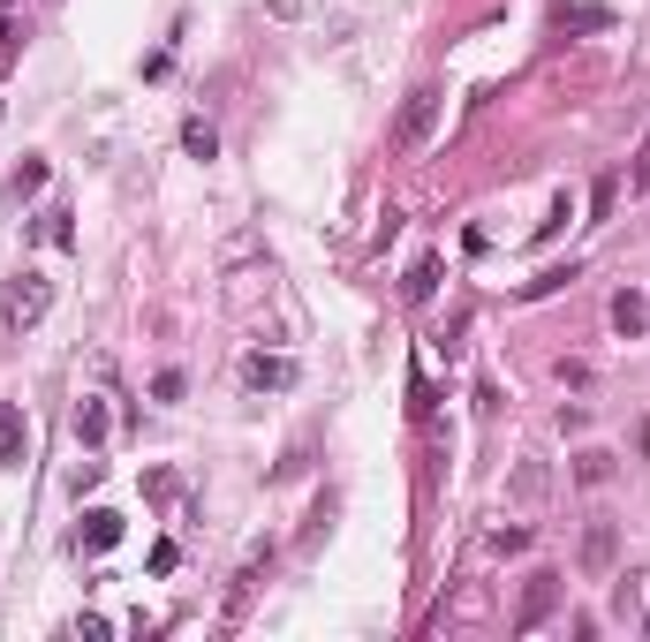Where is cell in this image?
Listing matches in <instances>:
<instances>
[{
	"mask_svg": "<svg viewBox=\"0 0 650 642\" xmlns=\"http://www.w3.org/2000/svg\"><path fill=\"white\" fill-rule=\"evenodd\" d=\"M182 144H189L197 160H212V152H220V137H212V122H204V114H189V122H182Z\"/></svg>",
	"mask_w": 650,
	"mask_h": 642,
	"instance_id": "obj_11",
	"label": "cell"
},
{
	"mask_svg": "<svg viewBox=\"0 0 650 642\" xmlns=\"http://www.w3.org/2000/svg\"><path fill=\"white\" fill-rule=\"evenodd\" d=\"M114 537H122V514H84V537H76V544H84V552H107Z\"/></svg>",
	"mask_w": 650,
	"mask_h": 642,
	"instance_id": "obj_10",
	"label": "cell"
},
{
	"mask_svg": "<svg viewBox=\"0 0 650 642\" xmlns=\"http://www.w3.org/2000/svg\"><path fill=\"white\" fill-rule=\"evenodd\" d=\"M552 605H560V575H529V590H522V613H514V635H537L545 620H552Z\"/></svg>",
	"mask_w": 650,
	"mask_h": 642,
	"instance_id": "obj_3",
	"label": "cell"
},
{
	"mask_svg": "<svg viewBox=\"0 0 650 642\" xmlns=\"http://www.w3.org/2000/svg\"><path fill=\"white\" fill-rule=\"evenodd\" d=\"M432 288H439V257H416L409 280H401V295H409V303H432Z\"/></svg>",
	"mask_w": 650,
	"mask_h": 642,
	"instance_id": "obj_9",
	"label": "cell"
},
{
	"mask_svg": "<svg viewBox=\"0 0 650 642\" xmlns=\"http://www.w3.org/2000/svg\"><path fill=\"white\" fill-rule=\"evenodd\" d=\"M636 189H650V144H643V160H636V174H628Z\"/></svg>",
	"mask_w": 650,
	"mask_h": 642,
	"instance_id": "obj_16",
	"label": "cell"
},
{
	"mask_svg": "<svg viewBox=\"0 0 650 642\" xmlns=\"http://www.w3.org/2000/svg\"><path fill=\"white\" fill-rule=\"evenodd\" d=\"M242 378H250V386H296V363H288V355H250Z\"/></svg>",
	"mask_w": 650,
	"mask_h": 642,
	"instance_id": "obj_5",
	"label": "cell"
},
{
	"mask_svg": "<svg viewBox=\"0 0 650 642\" xmlns=\"http://www.w3.org/2000/svg\"><path fill=\"white\" fill-rule=\"evenodd\" d=\"M613 325H621L628 340H636V332H643V325H650V303H643V295H636V288H621V295H613Z\"/></svg>",
	"mask_w": 650,
	"mask_h": 642,
	"instance_id": "obj_7",
	"label": "cell"
},
{
	"mask_svg": "<svg viewBox=\"0 0 650 642\" xmlns=\"http://www.w3.org/2000/svg\"><path fill=\"white\" fill-rule=\"evenodd\" d=\"M23 446H30V424H23V408H15V401H0V469H15V462H23Z\"/></svg>",
	"mask_w": 650,
	"mask_h": 642,
	"instance_id": "obj_4",
	"label": "cell"
},
{
	"mask_svg": "<svg viewBox=\"0 0 650 642\" xmlns=\"http://www.w3.org/2000/svg\"><path fill=\"white\" fill-rule=\"evenodd\" d=\"M76 439H84V446H99V439H107V408H99V401H84V408H76Z\"/></svg>",
	"mask_w": 650,
	"mask_h": 642,
	"instance_id": "obj_12",
	"label": "cell"
},
{
	"mask_svg": "<svg viewBox=\"0 0 650 642\" xmlns=\"http://www.w3.org/2000/svg\"><path fill=\"white\" fill-rule=\"evenodd\" d=\"M514 499H545V462H522L514 469Z\"/></svg>",
	"mask_w": 650,
	"mask_h": 642,
	"instance_id": "obj_13",
	"label": "cell"
},
{
	"mask_svg": "<svg viewBox=\"0 0 650 642\" xmlns=\"http://www.w3.org/2000/svg\"><path fill=\"white\" fill-rule=\"evenodd\" d=\"M552 23H560V30H605V23H613V8H567V0H560V8H552Z\"/></svg>",
	"mask_w": 650,
	"mask_h": 642,
	"instance_id": "obj_8",
	"label": "cell"
},
{
	"mask_svg": "<svg viewBox=\"0 0 650 642\" xmlns=\"http://www.w3.org/2000/svg\"><path fill=\"white\" fill-rule=\"evenodd\" d=\"M583 567H590V575L613 567V521H590V529H583Z\"/></svg>",
	"mask_w": 650,
	"mask_h": 642,
	"instance_id": "obj_6",
	"label": "cell"
},
{
	"mask_svg": "<svg viewBox=\"0 0 650 642\" xmlns=\"http://www.w3.org/2000/svg\"><path fill=\"white\" fill-rule=\"evenodd\" d=\"M643 635H650V613H643Z\"/></svg>",
	"mask_w": 650,
	"mask_h": 642,
	"instance_id": "obj_18",
	"label": "cell"
},
{
	"mask_svg": "<svg viewBox=\"0 0 650 642\" xmlns=\"http://www.w3.org/2000/svg\"><path fill=\"white\" fill-rule=\"evenodd\" d=\"M432 122H439V84H416V91H409V106H401L393 144H401V152H416V144L432 137Z\"/></svg>",
	"mask_w": 650,
	"mask_h": 642,
	"instance_id": "obj_2",
	"label": "cell"
},
{
	"mask_svg": "<svg viewBox=\"0 0 650 642\" xmlns=\"http://www.w3.org/2000/svg\"><path fill=\"white\" fill-rule=\"evenodd\" d=\"M38 181H46V160H23V174H15V197H30Z\"/></svg>",
	"mask_w": 650,
	"mask_h": 642,
	"instance_id": "obj_15",
	"label": "cell"
},
{
	"mask_svg": "<svg viewBox=\"0 0 650 642\" xmlns=\"http://www.w3.org/2000/svg\"><path fill=\"white\" fill-rule=\"evenodd\" d=\"M8 53H15V30H8V23H0V61H8Z\"/></svg>",
	"mask_w": 650,
	"mask_h": 642,
	"instance_id": "obj_17",
	"label": "cell"
},
{
	"mask_svg": "<svg viewBox=\"0 0 650 642\" xmlns=\"http://www.w3.org/2000/svg\"><path fill=\"white\" fill-rule=\"evenodd\" d=\"M46 311H53V280L46 273H8L0 280V325L8 332H30Z\"/></svg>",
	"mask_w": 650,
	"mask_h": 642,
	"instance_id": "obj_1",
	"label": "cell"
},
{
	"mask_svg": "<svg viewBox=\"0 0 650 642\" xmlns=\"http://www.w3.org/2000/svg\"><path fill=\"white\" fill-rule=\"evenodd\" d=\"M575 477H583V483H605V477H613V454H583V462H575Z\"/></svg>",
	"mask_w": 650,
	"mask_h": 642,
	"instance_id": "obj_14",
	"label": "cell"
}]
</instances>
